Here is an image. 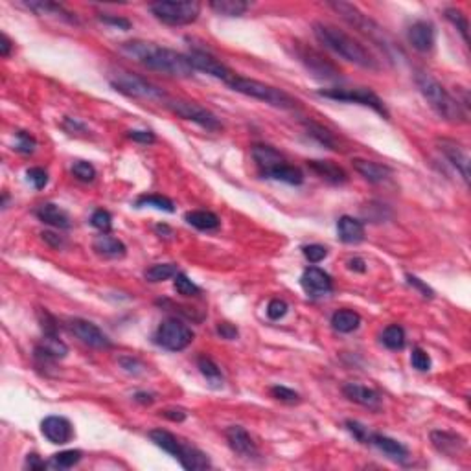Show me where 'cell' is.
I'll return each mask as SVG.
<instances>
[{
  "instance_id": "6da1fadb",
  "label": "cell",
  "mask_w": 471,
  "mask_h": 471,
  "mask_svg": "<svg viewBox=\"0 0 471 471\" xmlns=\"http://www.w3.org/2000/svg\"><path fill=\"white\" fill-rule=\"evenodd\" d=\"M120 52L129 59L146 66L147 71L160 72L170 77H192L195 68L190 63L186 53L171 48L159 47L147 41H127L120 44Z\"/></svg>"
},
{
  "instance_id": "7a4b0ae2",
  "label": "cell",
  "mask_w": 471,
  "mask_h": 471,
  "mask_svg": "<svg viewBox=\"0 0 471 471\" xmlns=\"http://www.w3.org/2000/svg\"><path fill=\"white\" fill-rule=\"evenodd\" d=\"M313 34L324 48H328L330 52H333L339 58L346 59L353 65L366 68V71H379V63L372 55L370 50L333 24L315 23L313 24Z\"/></svg>"
},
{
  "instance_id": "3957f363",
  "label": "cell",
  "mask_w": 471,
  "mask_h": 471,
  "mask_svg": "<svg viewBox=\"0 0 471 471\" xmlns=\"http://www.w3.org/2000/svg\"><path fill=\"white\" fill-rule=\"evenodd\" d=\"M414 81H416V87L427 100L431 109L438 116L444 118L446 122H451V124H464V122H468V112L462 107V103L449 94L448 88L444 87L440 81H436L435 77L425 74V72H416Z\"/></svg>"
},
{
  "instance_id": "277c9868",
  "label": "cell",
  "mask_w": 471,
  "mask_h": 471,
  "mask_svg": "<svg viewBox=\"0 0 471 471\" xmlns=\"http://www.w3.org/2000/svg\"><path fill=\"white\" fill-rule=\"evenodd\" d=\"M251 155H253L262 177L275 179V181L285 184H293V186L304 183V173H302L301 168L289 164L285 157L280 151H277L275 147L267 146V144H256L251 149Z\"/></svg>"
},
{
  "instance_id": "5b68a950",
  "label": "cell",
  "mask_w": 471,
  "mask_h": 471,
  "mask_svg": "<svg viewBox=\"0 0 471 471\" xmlns=\"http://www.w3.org/2000/svg\"><path fill=\"white\" fill-rule=\"evenodd\" d=\"M149 438H151V442H153L157 448H160L166 453H170L171 457H175L184 470L199 471L212 468V462L208 459V455L203 453L201 449L194 448V446H188V444L181 442L175 435H171L170 431H149Z\"/></svg>"
},
{
  "instance_id": "8992f818",
  "label": "cell",
  "mask_w": 471,
  "mask_h": 471,
  "mask_svg": "<svg viewBox=\"0 0 471 471\" xmlns=\"http://www.w3.org/2000/svg\"><path fill=\"white\" fill-rule=\"evenodd\" d=\"M229 87L232 90H236V92H240V94L254 98V100L265 101V103L278 107V109H283V111H293V109L298 107V100L293 98L291 94H288L282 88L272 87V85H267V83L258 81V79L240 76V74H236L230 79Z\"/></svg>"
},
{
  "instance_id": "52a82bcc",
  "label": "cell",
  "mask_w": 471,
  "mask_h": 471,
  "mask_svg": "<svg viewBox=\"0 0 471 471\" xmlns=\"http://www.w3.org/2000/svg\"><path fill=\"white\" fill-rule=\"evenodd\" d=\"M328 6L341 15L344 21H346L350 26L361 31L363 36L368 37L372 42H376L377 47L383 48L385 52L389 53L392 50V42L389 41L387 34L383 31V28L379 24H376L372 18H368L365 13L361 12L359 8L353 6L350 2H328Z\"/></svg>"
},
{
  "instance_id": "ba28073f",
  "label": "cell",
  "mask_w": 471,
  "mask_h": 471,
  "mask_svg": "<svg viewBox=\"0 0 471 471\" xmlns=\"http://www.w3.org/2000/svg\"><path fill=\"white\" fill-rule=\"evenodd\" d=\"M109 81L114 87V90L129 96V98H135V100L160 101V103H166V100H168V96L162 88L157 87L155 83L147 81L146 77L133 74V72L118 71L109 77Z\"/></svg>"
},
{
  "instance_id": "9c48e42d",
  "label": "cell",
  "mask_w": 471,
  "mask_h": 471,
  "mask_svg": "<svg viewBox=\"0 0 471 471\" xmlns=\"http://www.w3.org/2000/svg\"><path fill=\"white\" fill-rule=\"evenodd\" d=\"M155 18L168 26H186L201 15L199 2H155L149 6Z\"/></svg>"
},
{
  "instance_id": "30bf717a",
  "label": "cell",
  "mask_w": 471,
  "mask_h": 471,
  "mask_svg": "<svg viewBox=\"0 0 471 471\" xmlns=\"http://www.w3.org/2000/svg\"><path fill=\"white\" fill-rule=\"evenodd\" d=\"M164 107L168 111H171L173 114H177L179 118H184L188 122H194L199 127L206 131H212V133H219L223 131V124L219 122V118L210 112L208 109H205L199 103L195 101H186V100H171L168 98L164 103Z\"/></svg>"
},
{
  "instance_id": "8fae6325",
  "label": "cell",
  "mask_w": 471,
  "mask_h": 471,
  "mask_svg": "<svg viewBox=\"0 0 471 471\" xmlns=\"http://www.w3.org/2000/svg\"><path fill=\"white\" fill-rule=\"evenodd\" d=\"M318 96L335 101H346V103H359V105L374 109L383 118H390L381 98L376 92H372L370 88H326V90H318Z\"/></svg>"
},
{
  "instance_id": "7c38bea8",
  "label": "cell",
  "mask_w": 471,
  "mask_h": 471,
  "mask_svg": "<svg viewBox=\"0 0 471 471\" xmlns=\"http://www.w3.org/2000/svg\"><path fill=\"white\" fill-rule=\"evenodd\" d=\"M194 341V331L177 318H170L160 324L155 331V342L170 352H181Z\"/></svg>"
},
{
  "instance_id": "4fadbf2b",
  "label": "cell",
  "mask_w": 471,
  "mask_h": 471,
  "mask_svg": "<svg viewBox=\"0 0 471 471\" xmlns=\"http://www.w3.org/2000/svg\"><path fill=\"white\" fill-rule=\"evenodd\" d=\"M294 53L313 76L320 77V79H339L341 77V71L331 63L330 59L317 52L315 48L307 47L304 42H294Z\"/></svg>"
},
{
  "instance_id": "5bb4252c",
  "label": "cell",
  "mask_w": 471,
  "mask_h": 471,
  "mask_svg": "<svg viewBox=\"0 0 471 471\" xmlns=\"http://www.w3.org/2000/svg\"><path fill=\"white\" fill-rule=\"evenodd\" d=\"M188 59L195 71L205 72L208 76L223 81L225 85H229L230 79L236 76V72L232 68H229L225 63H221L216 55L206 52V50H201V48H192V52L188 53Z\"/></svg>"
},
{
  "instance_id": "9a60e30c",
  "label": "cell",
  "mask_w": 471,
  "mask_h": 471,
  "mask_svg": "<svg viewBox=\"0 0 471 471\" xmlns=\"http://www.w3.org/2000/svg\"><path fill=\"white\" fill-rule=\"evenodd\" d=\"M66 328L87 346L98 348V350H107V348L112 346L111 339L107 337V333H103L96 324L88 322L85 318H72L66 324Z\"/></svg>"
},
{
  "instance_id": "2e32d148",
  "label": "cell",
  "mask_w": 471,
  "mask_h": 471,
  "mask_svg": "<svg viewBox=\"0 0 471 471\" xmlns=\"http://www.w3.org/2000/svg\"><path fill=\"white\" fill-rule=\"evenodd\" d=\"M436 146L440 149V153L457 168V171L462 177V181L468 186L470 184V155L466 151V147L459 144L453 138H436Z\"/></svg>"
},
{
  "instance_id": "e0dca14e",
  "label": "cell",
  "mask_w": 471,
  "mask_h": 471,
  "mask_svg": "<svg viewBox=\"0 0 471 471\" xmlns=\"http://www.w3.org/2000/svg\"><path fill=\"white\" fill-rule=\"evenodd\" d=\"M41 433L48 442H52L55 446H65L74 436V427L63 416H48L42 420Z\"/></svg>"
},
{
  "instance_id": "ac0fdd59",
  "label": "cell",
  "mask_w": 471,
  "mask_h": 471,
  "mask_svg": "<svg viewBox=\"0 0 471 471\" xmlns=\"http://www.w3.org/2000/svg\"><path fill=\"white\" fill-rule=\"evenodd\" d=\"M431 444H433V448L438 453L451 457V459L460 457L466 451V448H468L464 438L457 435V433H451V431H433L431 433Z\"/></svg>"
},
{
  "instance_id": "d6986e66",
  "label": "cell",
  "mask_w": 471,
  "mask_h": 471,
  "mask_svg": "<svg viewBox=\"0 0 471 471\" xmlns=\"http://www.w3.org/2000/svg\"><path fill=\"white\" fill-rule=\"evenodd\" d=\"M227 442H229L230 449L240 457L245 459H254L258 457V446L253 440V436L249 435L247 431L243 429L242 425H230L229 429L225 431Z\"/></svg>"
},
{
  "instance_id": "ffe728a7",
  "label": "cell",
  "mask_w": 471,
  "mask_h": 471,
  "mask_svg": "<svg viewBox=\"0 0 471 471\" xmlns=\"http://www.w3.org/2000/svg\"><path fill=\"white\" fill-rule=\"evenodd\" d=\"M342 394L353 403H357V405L366 407V409L376 412L381 411V394L377 390L370 389V387H365V385H359V383H346L342 387Z\"/></svg>"
},
{
  "instance_id": "44dd1931",
  "label": "cell",
  "mask_w": 471,
  "mask_h": 471,
  "mask_svg": "<svg viewBox=\"0 0 471 471\" xmlns=\"http://www.w3.org/2000/svg\"><path fill=\"white\" fill-rule=\"evenodd\" d=\"M301 283L304 291L311 296H322V294L331 293L333 289V280L330 275L318 267H307L306 271L302 272Z\"/></svg>"
},
{
  "instance_id": "7402d4cb",
  "label": "cell",
  "mask_w": 471,
  "mask_h": 471,
  "mask_svg": "<svg viewBox=\"0 0 471 471\" xmlns=\"http://www.w3.org/2000/svg\"><path fill=\"white\" fill-rule=\"evenodd\" d=\"M407 39H409L414 50H418L422 53L431 52L433 47H435L436 39L435 26L427 23V21H416L414 24H411V28L407 31Z\"/></svg>"
},
{
  "instance_id": "603a6c76",
  "label": "cell",
  "mask_w": 471,
  "mask_h": 471,
  "mask_svg": "<svg viewBox=\"0 0 471 471\" xmlns=\"http://www.w3.org/2000/svg\"><path fill=\"white\" fill-rule=\"evenodd\" d=\"M368 444L377 448L381 453H385L389 459L396 462H405L409 459V449L401 444V442L390 438V436L379 435V433H370L368 436Z\"/></svg>"
},
{
  "instance_id": "cb8c5ba5",
  "label": "cell",
  "mask_w": 471,
  "mask_h": 471,
  "mask_svg": "<svg viewBox=\"0 0 471 471\" xmlns=\"http://www.w3.org/2000/svg\"><path fill=\"white\" fill-rule=\"evenodd\" d=\"M353 170L357 171L365 181L372 184H379L383 183L385 179H389L392 170L389 166L379 164V162H374V160H366V159H353L352 160Z\"/></svg>"
},
{
  "instance_id": "d4e9b609",
  "label": "cell",
  "mask_w": 471,
  "mask_h": 471,
  "mask_svg": "<svg viewBox=\"0 0 471 471\" xmlns=\"http://www.w3.org/2000/svg\"><path fill=\"white\" fill-rule=\"evenodd\" d=\"M337 234L342 243L348 245H357L365 240V225L359 219L352 218V216H342L337 221Z\"/></svg>"
},
{
  "instance_id": "484cf974",
  "label": "cell",
  "mask_w": 471,
  "mask_h": 471,
  "mask_svg": "<svg viewBox=\"0 0 471 471\" xmlns=\"http://www.w3.org/2000/svg\"><path fill=\"white\" fill-rule=\"evenodd\" d=\"M309 170L315 171L320 179L330 184H344L348 181V173L342 170L341 166H337L331 160H307Z\"/></svg>"
},
{
  "instance_id": "4316f807",
  "label": "cell",
  "mask_w": 471,
  "mask_h": 471,
  "mask_svg": "<svg viewBox=\"0 0 471 471\" xmlns=\"http://www.w3.org/2000/svg\"><path fill=\"white\" fill-rule=\"evenodd\" d=\"M92 249L98 256L107 259H120L127 254V247L124 245V242H120L118 238L109 234L98 236L92 243Z\"/></svg>"
},
{
  "instance_id": "83f0119b",
  "label": "cell",
  "mask_w": 471,
  "mask_h": 471,
  "mask_svg": "<svg viewBox=\"0 0 471 471\" xmlns=\"http://www.w3.org/2000/svg\"><path fill=\"white\" fill-rule=\"evenodd\" d=\"M36 216L39 218V221H42L44 225H50L53 229L66 230L71 229V218L65 210H61L59 206L52 205V203H47V205H41L36 210Z\"/></svg>"
},
{
  "instance_id": "f1b7e54d",
  "label": "cell",
  "mask_w": 471,
  "mask_h": 471,
  "mask_svg": "<svg viewBox=\"0 0 471 471\" xmlns=\"http://www.w3.org/2000/svg\"><path fill=\"white\" fill-rule=\"evenodd\" d=\"M68 348L58 335H44L42 344L36 348V357L41 361H58L66 357Z\"/></svg>"
},
{
  "instance_id": "f546056e",
  "label": "cell",
  "mask_w": 471,
  "mask_h": 471,
  "mask_svg": "<svg viewBox=\"0 0 471 471\" xmlns=\"http://www.w3.org/2000/svg\"><path fill=\"white\" fill-rule=\"evenodd\" d=\"M24 6L31 10V12L39 13V15H53V17L63 18L66 23L77 24V18L74 17V13L65 10L61 4H55V2H42V0H34V2H24Z\"/></svg>"
},
{
  "instance_id": "4dcf8cb0",
  "label": "cell",
  "mask_w": 471,
  "mask_h": 471,
  "mask_svg": "<svg viewBox=\"0 0 471 471\" xmlns=\"http://www.w3.org/2000/svg\"><path fill=\"white\" fill-rule=\"evenodd\" d=\"M331 326L339 333H352L361 326V315L352 309H339L331 315Z\"/></svg>"
},
{
  "instance_id": "1f68e13d",
  "label": "cell",
  "mask_w": 471,
  "mask_h": 471,
  "mask_svg": "<svg viewBox=\"0 0 471 471\" xmlns=\"http://www.w3.org/2000/svg\"><path fill=\"white\" fill-rule=\"evenodd\" d=\"M184 221L197 230H216L221 225L218 216L208 210H192L184 216Z\"/></svg>"
},
{
  "instance_id": "d6a6232c",
  "label": "cell",
  "mask_w": 471,
  "mask_h": 471,
  "mask_svg": "<svg viewBox=\"0 0 471 471\" xmlns=\"http://www.w3.org/2000/svg\"><path fill=\"white\" fill-rule=\"evenodd\" d=\"M210 10L218 13V15H225V17H242L243 13L247 12L251 4L245 0H212Z\"/></svg>"
},
{
  "instance_id": "836d02e7",
  "label": "cell",
  "mask_w": 471,
  "mask_h": 471,
  "mask_svg": "<svg viewBox=\"0 0 471 471\" xmlns=\"http://www.w3.org/2000/svg\"><path fill=\"white\" fill-rule=\"evenodd\" d=\"M304 125H306L307 133L315 138V140L318 142V144H322L324 147H328V149H333V151H341V147H339V140L335 138V135L331 133V131H328L324 125L317 124V122H304Z\"/></svg>"
},
{
  "instance_id": "e575fe53",
  "label": "cell",
  "mask_w": 471,
  "mask_h": 471,
  "mask_svg": "<svg viewBox=\"0 0 471 471\" xmlns=\"http://www.w3.org/2000/svg\"><path fill=\"white\" fill-rule=\"evenodd\" d=\"M197 368L203 376L206 377V381L214 385V387H221L223 385V374H221V368H219L216 363H214L210 357L206 355H201L197 359Z\"/></svg>"
},
{
  "instance_id": "d590c367",
  "label": "cell",
  "mask_w": 471,
  "mask_h": 471,
  "mask_svg": "<svg viewBox=\"0 0 471 471\" xmlns=\"http://www.w3.org/2000/svg\"><path fill=\"white\" fill-rule=\"evenodd\" d=\"M177 272H179V269H177L175 264H155L149 269H146L144 277H146L147 282L159 283L177 277Z\"/></svg>"
},
{
  "instance_id": "8d00e7d4",
  "label": "cell",
  "mask_w": 471,
  "mask_h": 471,
  "mask_svg": "<svg viewBox=\"0 0 471 471\" xmlns=\"http://www.w3.org/2000/svg\"><path fill=\"white\" fill-rule=\"evenodd\" d=\"M381 342L389 350H403L405 348V330L398 324H390L389 328H385V331H383Z\"/></svg>"
},
{
  "instance_id": "74e56055",
  "label": "cell",
  "mask_w": 471,
  "mask_h": 471,
  "mask_svg": "<svg viewBox=\"0 0 471 471\" xmlns=\"http://www.w3.org/2000/svg\"><path fill=\"white\" fill-rule=\"evenodd\" d=\"M136 208H144V206H153L157 210H164V212H175V205L173 201L164 197V195L149 194V195H140L138 199L135 201Z\"/></svg>"
},
{
  "instance_id": "f35d334b",
  "label": "cell",
  "mask_w": 471,
  "mask_h": 471,
  "mask_svg": "<svg viewBox=\"0 0 471 471\" xmlns=\"http://www.w3.org/2000/svg\"><path fill=\"white\" fill-rule=\"evenodd\" d=\"M83 459V453L79 449H66L61 453L52 455V466L58 470H71L76 464H79V460Z\"/></svg>"
},
{
  "instance_id": "ab89813d",
  "label": "cell",
  "mask_w": 471,
  "mask_h": 471,
  "mask_svg": "<svg viewBox=\"0 0 471 471\" xmlns=\"http://www.w3.org/2000/svg\"><path fill=\"white\" fill-rule=\"evenodd\" d=\"M446 18L453 24L455 28L459 29L460 36H462V39H464L466 42L470 41V36H468L470 24H468V18H466L464 13L460 12V10H457V8H448V10H446Z\"/></svg>"
},
{
  "instance_id": "60d3db41",
  "label": "cell",
  "mask_w": 471,
  "mask_h": 471,
  "mask_svg": "<svg viewBox=\"0 0 471 471\" xmlns=\"http://www.w3.org/2000/svg\"><path fill=\"white\" fill-rule=\"evenodd\" d=\"M173 288H175L177 293L183 294V296H199L201 294V289L197 288V285H195V283L192 282L186 275H184V272H177Z\"/></svg>"
},
{
  "instance_id": "b9f144b4",
  "label": "cell",
  "mask_w": 471,
  "mask_h": 471,
  "mask_svg": "<svg viewBox=\"0 0 471 471\" xmlns=\"http://www.w3.org/2000/svg\"><path fill=\"white\" fill-rule=\"evenodd\" d=\"M72 173H74V177H76L77 181H81V183H92L96 179L94 166L90 164V162H85V160H77V162H74V166H72Z\"/></svg>"
},
{
  "instance_id": "7bdbcfd3",
  "label": "cell",
  "mask_w": 471,
  "mask_h": 471,
  "mask_svg": "<svg viewBox=\"0 0 471 471\" xmlns=\"http://www.w3.org/2000/svg\"><path fill=\"white\" fill-rule=\"evenodd\" d=\"M90 223H92V227L94 229H98L100 232H103V234H107V232H111L112 229V216L107 210H96L94 214H92V218H90Z\"/></svg>"
},
{
  "instance_id": "ee69618b",
  "label": "cell",
  "mask_w": 471,
  "mask_h": 471,
  "mask_svg": "<svg viewBox=\"0 0 471 471\" xmlns=\"http://www.w3.org/2000/svg\"><path fill=\"white\" fill-rule=\"evenodd\" d=\"M36 147H37V142L34 136L29 135V133H26V131H18L17 146H15V149H17L18 153L31 155L34 151H36Z\"/></svg>"
},
{
  "instance_id": "f6af8a7d",
  "label": "cell",
  "mask_w": 471,
  "mask_h": 471,
  "mask_svg": "<svg viewBox=\"0 0 471 471\" xmlns=\"http://www.w3.org/2000/svg\"><path fill=\"white\" fill-rule=\"evenodd\" d=\"M302 253H304V256H306L309 264H318V262H322L328 256V249L324 247V245H318V243H311V245L302 247Z\"/></svg>"
},
{
  "instance_id": "bcb514c9",
  "label": "cell",
  "mask_w": 471,
  "mask_h": 471,
  "mask_svg": "<svg viewBox=\"0 0 471 471\" xmlns=\"http://www.w3.org/2000/svg\"><path fill=\"white\" fill-rule=\"evenodd\" d=\"M271 396L275 400L283 401V403H298L301 401V396L296 394L294 390L288 389V387H282V385L271 387Z\"/></svg>"
},
{
  "instance_id": "7dc6e473",
  "label": "cell",
  "mask_w": 471,
  "mask_h": 471,
  "mask_svg": "<svg viewBox=\"0 0 471 471\" xmlns=\"http://www.w3.org/2000/svg\"><path fill=\"white\" fill-rule=\"evenodd\" d=\"M411 363L412 366L420 372L431 370V357L429 353L422 350V348H414L411 353Z\"/></svg>"
},
{
  "instance_id": "c3c4849f",
  "label": "cell",
  "mask_w": 471,
  "mask_h": 471,
  "mask_svg": "<svg viewBox=\"0 0 471 471\" xmlns=\"http://www.w3.org/2000/svg\"><path fill=\"white\" fill-rule=\"evenodd\" d=\"M26 177L36 190H42L48 184V173L42 168H29L26 171Z\"/></svg>"
},
{
  "instance_id": "681fc988",
  "label": "cell",
  "mask_w": 471,
  "mask_h": 471,
  "mask_svg": "<svg viewBox=\"0 0 471 471\" xmlns=\"http://www.w3.org/2000/svg\"><path fill=\"white\" fill-rule=\"evenodd\" d=\"M344 425H346V429L352 433L355 440H359L361 444H368V436H370V431L366 429L365 425L359 424V422H355V420H346V422H344Z\"/></svg>"
},
{
  "instance_id": "f907efd6",
  "label": "cell",
  "mask_w": 471,
  "mask_h": 471,
  "mask_svg": "<svg viewBox=\"0 0 471 471\" xmlns=\"http://www.w3.org/2000/svg\"><path fill=\"white\" fill-rule=\"evenodd\" d=\"M288 309L289 306L285 302L280 301V298H275V301L267 304V317L271 318V320H280L282 317H285Z\"/></svg>"
},
{
  "instance_id": "816d5d0a",
  "label": "cell",
  "mask_w": 471,
  "mask_h": 471,
  "mask_svg": "<svg viewBox=\"0 0 471 471\" xmlns=\"http://www.w3.org/2000/svg\"><path fill=\"white\" fill-rule=\"evenodd\" d=\"M101 23L107 24V26H114L118 29H129L131 28V21L124 17H116V15H109V13H100L98 15Z\"/></svg>"
},
{
  "instance_id": "f5cc1de1",
  "label": "cell",
  "mask_w": 471,
  "mask_h": 471,
  "mask_svg": "<svg viewBox=\"0 0 471 471\" xmlns=\"http://www.w3.org/2000/svg\"><path fill=\"white\" fill-rule=\"evenodd\" d=\"M407 282L411 283L412 288H416L422 293V296H425V298H433L435 296V291L427 285V283H424L420 278H416V277H412V275H407Z\"/></svg>"
},
{
  "instance_id": "db71d44e",
  "label": "cell",
  "mask_w": 471,
  "mask_h": 471,
  "mask_svg": "<svg viewBox=\"0 0 471 471\" xmlns=\"http://www.w3.org/2000/svg\"><path fill=\"white\" fill-rule=\"evenodd\" d=\"M127 136L131 140L140 142V144H153L157 140L151 131H127Z\"/></svg>"
},
{
  "instance_id": "11a10c76",
  "label": "cell",
  "mask_w": 471,
  "mask_h": 471,
  "mask_svg": "<svg viewBox=\"0 0 471 471\" xmlns=\"http://www.w3.org/2000/svg\"><path fill=\"white\" fill-rule=\"evenodd\" d=\"M120 365H122V368L125 372H129V374H140L142 368H144L140 361L133 359V357H120Z\"/></svg>"
},
{
  "instance_id": "9f6ffc18",
  "label": "cell",
  "mask_w": 471,
  "mask_h": 471,
  "mask_svg": "<svg viewBox=\"0 0 471 471\" xmlns=\"http://www.w3.org/2000/svg\"><path fill=\"white\" fill-rule=\"evenodd\" d=\"M26 468L31 471H39V470H44L47 468V462L39 457V455L31 453L26 457Z\"/></svg>"
},
{
  "instance_id": "6f0895ef",
  "label": "cell",
  "mask_w": 471,
  "mask_h": 471,
  "mask_svg": "<svg viewBox=\"0 0 471 471\" xmlns=\"http://www.w3.org/2000/svg\"><path fill=\"white\" fill-rule=\"evenodd\" d=\"M218 333L223 339H229V341H232V339H236L238 337V328L236 326H232V324L229 322H221L218 326Z\"/></svg>"
},
{
  "instance_id": "680465c9",
  "label": "cell",
  "mask_w": 471,
  "mask_h": 471,
  "mask_svg": "<svg viewBox=\"0 0 471 471\" xmlns=\"http://www.w3.org/2000/svg\"><path fill=\"white\" fill-rule=\"evenodd\" d=\"M160 414L171 422H184L186 420V411H183V409H164V411H160Z\"/></svg>"
},
{
  "instance_id": "91938a15",
  "label": "cell",
  "mask_w": 471,
  "mask_h": 471,
  "mask_svg": "<svg viewBox=\"0 0 471 471\" xmlns=\"http://www.w3.org/2000/svg\"><path fill=\"white\" fill-rule=\"evenodd\" d=\"M12 48H13V41L6 36V34H2V36H0V55H2V58H10Z\"/></svg>"
},
{
  "instance_id": "94428289",
  "label": "cell",
  "mask_w": 471,
  "mask_h": 471,
  "mask_svg": "<svg viewBox=\"0 0 471 471\" xmlns=\"http://www.w3.org/2000/svg\"><path fill=\"white\" fill-rule=\"evenodd\" d=\"M348 269L355 272H365L366 271V262L363 258H352L348 259Z\"/></svg>"
},
{
  "instance_id": "6125c7cd",
  "label": "cell",
  "mask_w": 471,
  "mask_h": 471,
  "mask_svg": "<svg viewBox=\"0 0 471 471\" xmlns=\"http://www.w3.org/2000/svg\"><path fill=\"white\" fill-rule=\"evenodd\" d=\"M42 240L50 243V245H52V247H55V249H59L61 245H63V240H61L59 236L52 234V232H42Z\"/></svg>"
},
{
  "instance_id": "be15d7a7",
  "label": "cell",
  "mask_w": 471,
  "mask_h": 471,
  "mask_svg": "<svg viewBox=\"0 0 471 471\" xmlns=\"http://www.w3.org/2000/svg\"><path fill=\"white\" fill-rule=\"evenodd\" d=\"M135 401H138V403H142V405H151V403L155 401V398H153V394H149V392H136Z\"/></svg>"
}]
</instances>
